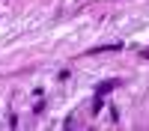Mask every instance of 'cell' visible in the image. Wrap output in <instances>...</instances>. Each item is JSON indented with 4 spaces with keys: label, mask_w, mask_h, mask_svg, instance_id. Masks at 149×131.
I'll return each mask as SVG.
<instances>
[{
    "label": "cell",
    "mask_w": 149,
    "mask_h": 131,
    "mask_svg": "<svg viewBox=\"0 0 149 131\" xmlns=\"http://www.w3.org/2000/svg\"><path fill=\"white\" fill-rule=\"evenodd\" d=\"M113 87H116V80H107V83H102V87H98V98H102V95H107Z\"/></svg>",
    "instance_id": "cell-1"
},
{
    "label": "cell",
    "mask_w": 149,
    "mask_h": 131,
    "mask_svg": "<svg viewBox=\"0 0 149 131\" xmlns=\"http://www.w3.org/2000/svg\"><path fill=\"white\" fill-rule=\"evenodd\" d=\"M143 57H146V60H149V51H143Z\"/></svg>",
    "instance_id": "cell-2"
}]
</instances>
